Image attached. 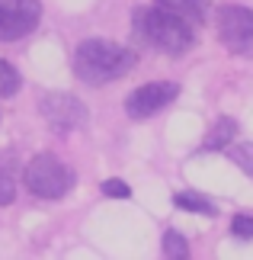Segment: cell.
Instances as JSON below:
<instances>
[{
    "instance_id": "1",
    "label": "cell",
    "mask_w": 253,
    "mask_h": 260,
    "mask_svg": "<svg viewBox=\"0 0 253 260\" xmlns=\"http://www.w3.org/2000/svg\"><path fill=\"white\" fill-rule=\"evenodd\" d=\"M135 52L119 42H106V39H87L74 52V74L90 87L119 81L135 71Z\"/></svg>"
},
{
    "instance_id": "2",
    "label": "cell",
    "mask_w": 253,
    "mask_h": 260,
    "mask_svg": "<svg viewBox=\"0 0 253 260\" xmlns=\"http://www.w3.org/2000/svg\"><path fill=\"white\" fill-rule=\"evenodd\" d=\"M135 36L141 39L144 45L157 48L164 55H183L192 48L196 36H192V23L183 19L173 10H154V7H144L135 13Z\"/></svg>"
},
{
    "instance_id": "3",
    "label": "cell",
    "mask_w": 253,
    "mask_h": 260,
    "mask_svg": "<svg viewBox=\"0 0 253 260\" xmlns=\"http://www.w3.org/2000/svg\"><path fill=\"white\" fill-rule=\"evenodd\" d=\"M26 189L39 199H61L70 186H74V174L64 161H58L55 154H35L23 171Z\"/></svg>"
},
{
    "instance_id": "4",
    "label": "cell",
    "mask_w": 253,
    "mask_h": 260,
    "mask_svg": "<svg viewBox=\"0 0 253 260\" xmlns=\"http://www.w3.org/2000/svg\"><path fill=\"white\" fill-rule=\"evenodd\" d=\"M39 109H42V119L52 125V132L58 135L77 132L87 122V106L70 93H45L39 100Z\"/></svg>"
},
{
    "instance_id": "5",
    "label": "cell",
    "mask_w": 253,
    "mask_h": 260,
    "mask_svg": "<svg viewBox=\"0 0 253 260\" xmlns=\"http://www.w3.org/2000/svg\"><path fill=\"white\" fill-rule=\"evenodd\" d=\"M42 19L39 0H0V42H16L29 36Z\"/></svg>"
},
{
    "instance_id": "6",
    "label": "cell",
    "mask_w": 253,
    "mask_h": 260,
    "mask_svg": "<svg viewBox=\"0 0 253 260\" xmlns=\"http://www.w3.org/2000/svg\"><path fill=\"white\" fill-rule=\"evenodd\" d=\"M218 36L231 52H247L253 45V10L228 4L218 10Z\"/></svg>"
},
{
    "instance_id": "7",
    "label": "cell",
    "mask_w": 253,
    "mask_h": 260,
    "mask_svg": "<svg viewBox=\"0 0 253 260\" xmlns=\"http://www.w3.org/2000/svg\"><path fill=\"white\" fill-rule=\"evenodd\" d=\"M179 96V87L173 81H154V84H141L135 93H128L125 100V113L131 119H148L160 113L164 106H170Z\"/></svg>"
},
{
    "instance_id": "8",
    "label": "cell",
    "mask_w": 253,
    "mask_h": 260,
    "mask_svg": "<svg viewBox=\"0 0 253 260\" xmlns=\"http://www.w3.org/2000/svg\"><path fill=\"white\" fill-rule=\"evenodd\" d=\"M160 7H167V10H173V13H179L183 19H189L192 26L196 23H205V0H157Z\"/></svg>"
},
{
    "instance_id": "9",
    "label": "cell",
    "mask_w": 253,
    "mask_h": 260,
    "mask_svg": "<svg viewBox=\"0 0 253 260\" xmlns=\"http://www.w3.org/2000/svg\"><path fill=\"white\" fill-rule=\"evenodd\" d=\"M234 135H237V122H234V119H218L202 148H205V151H221V148L231 145V138H234Z\"/></svg>"
},
{
    "instance_id": "10",
    "label": "cell",
    "mask_w": 253,
    "mask_h": 260,
    "mask_svg": "<svg viewBox=\"0 0 253 260\" xmlns=\"http://www.w3.org/2000/svg\"><path fill=\"white\" fill-rule=\"evenodd\" d=\"M173 206H176V209H186V212H199V215H215V212H218L211 199L199 196V193H192V189H183V193H176V196H173Z\"/></svg>"
},
{
    "instance_id": "11",
    "label": "cell",
    "mask_w": 253,
    "mask_h": 260,
    "mask_svg": "<svg viewBox=\"0 0 253 260\" xmlns=\"http://www.w3.org/2000/svg\"><path fill=\"white\" fill-rule=\"evenodd\" d=\"M19 87H23V81H19L16 68L0 58V96H16Z\"/></svg>"
},
{
    "instance_id": "12",
    "label": "cell",
    "mask_w": 253,
    "mask_h": 260,
    "mask_svg": "<svg viewBox=\"0 0 253 260\" xmlns=\"http://www.w3.org/2000/svg\"><path fill=\"white\" fill-rule=\"evenodd\" d=\"M228 154H231V161H234L244 174L253 177V145L250 142H237V145H228Z\"/></svg>"
},
{
    "instance_id": "13",
    "label": "cell",
    "mask_w": 253,
    "mask_h": 260,
    "mask_svg": "<svg viewBox=\"0 0 253 260\" xmlns=\"http://www.w3.org/2000/svg\"><path fill=\"white\" fill-rule=\"evenodd\" d=\"M164 254H167V257H189L186 238L179 235V232H167V235H164Z\"/></svg>"
},
{
    "instance_id": "14",
    "label": "cell",
    "mask_w": 253,
    "mask_h": 260,
    "mask_svg": "<svg viewBox=\"0 0 253 260\" xmlns=\"http://www.w3.org/2000/svg\"><path fill=\"white\" fill-rule=\"evenodd\" d=\"M13 196H16V183H13V177H10V167L4 164L0 167V206H10Z\"/></svg>"
},
{
    "instance_id": "15",
    "label": "cell",
    "mask_w": 253,
    "mask_h": 260,
    "mask_svg": "<svg viewBox=\"0 0 253 260\" xmlns=\"http://www.w3.org/2000/svg\"><path fill=\"white\" fill-rule=\"evenodd\" d=\"M231 235H234L237 241H250V238H253V215H234V222H231Z\"/></svg>"
},
{
    "instance_id": "16",
    "label": "cell",
    "mask_w": 253,
    "mask_h": 260,
    "mask_svg": "<svg viewBox=\"0 0 253 260\" xmlns=\"http://www.w3.org/2000/svg\"><path fill=\"white\" fill-rule=\"evenodd\" d=\"M99 189H103V196H113V199H128L131 196L128 183H122V180H103Z\"/></svg>"
}]
</instances>
